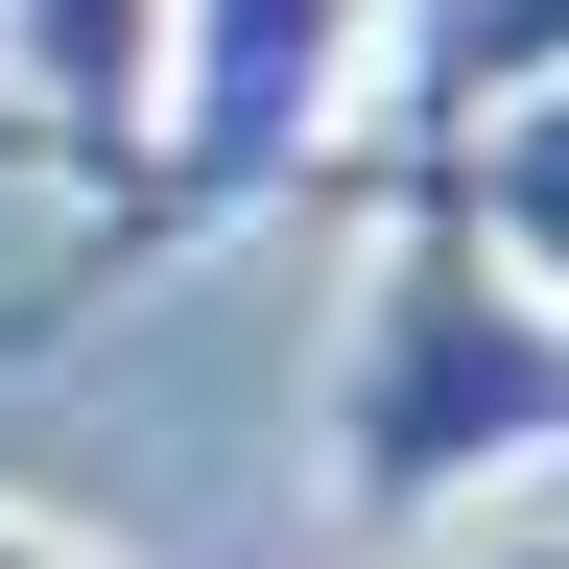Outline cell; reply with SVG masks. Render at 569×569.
<instances>
[{
	"instance_id": "2",
	"label": "cell",
	"mask_w": 569,
	"mask_h": 569,
	"mask_svg": "<svg viewBox=\"0 0 569 569\" xmlns=\"http://www.w3.org/2000/svg\"><path fill=\"white\" fill-rule=\"evenodd\" d=\"M380 48L403 0H167V96H142V167L96 190V261H190L261 190H309L380 119Z\"/></svg>"
},
{
	"instance_id": "3",
	"label": "cell",
	"mask_w": 569,
	"mask_h": 569,
	"mask_svg": "<svg viewBox=\"0 0 569 569\" xmlns=\"http://www.w3.org/2000/svg\"><path fill=\"white\" fill-rule=\"evenodd\" d=\"M142 96H167V0H0V119H24L71 190L142 167Z\"/></svg>"
},
{
	"instance_id": "6",
	"label": "cell",
	"mask_w": 569,
	"mask_h": 569,
	"mask_svg": "<svg viewBox=\"0 0 569 569\" xmlns=\"http://www.w3.org/2000/svg\"><path fill=\"white\" fill-rule=\"evenodd\" d=\"M0 569H119V546H71L48 498H0Z\"/></svg>"
},
{
	"instance_id": "4",
	"label": "cell",
	"mask_w": 569,
	"mask_h": 569,
	"mask_svg": "<svg viewBox=\"0 0 569 569\" xmlns=\"http://www.w3.org/2000/svg\"><path fill=\"white\" fill-rule=\"evenodd\" d=\"M569 71V0H403V48H380V142H475L498 96H546Z\"/></svg>"
},
{
	"instance_id": "1",
	"label": "cell",
	"mask_w": 569,
	"mask_h": 569,
	"mask_svg": "<svg viewBox=\"0 0 569 569\" xmlns=\"http://www.w3.org/2000/svg\"><path fill=\"white\" fill-rule=\"evenodd\" d=\"M498 475H569V309L475 238L451 142H380V238L332 284V498L403 546Z\"/></svg>"
},
{
	"instance_id": "5",
	"label": "cell",
	"mask_w": 569,
	"mask_h": 569,
	"mask_svg": "<svg viewBox=\"0 0 569 569\" xmlns=\"http://www.w3.org/2000/svg\"><path fill=\"white\" fill-rule=\"evenodd\" d=\"M451 190H475V238L569 309V71H546V96H498V119L451 142Z\"/></svg>"
}]
</instances>
